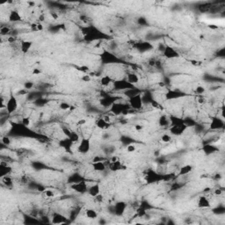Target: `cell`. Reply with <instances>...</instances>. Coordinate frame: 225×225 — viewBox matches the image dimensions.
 Returning a JSON list of instances; mask_svg holds the SVG:
<instances>
[{
  "instance_id": "cell-23",
  "label": "cell",
  "mask_w": 225,
  "mask_h": 225,
  "mask_svg": "<svg viewBox=\"0 0 225 225\" xmlns=\"http://www.w3.org/2000/svg\"><path fill=\"white\" fill-rule=\"evenodd\" d=\"M11 172H12V167L5 163L1 162V164H0V177L3 178L6 175H9Z\"/></svg>"
},
{
  "instance_id": "cell-20",
  "label": "cell",
  "mask_w": 225,
  "mask_h": 225,
  "mask_svg": "<svg viewBox=\"0 0 225 225\" xmlns=\"http://www.w3.org/2000/svg\"><path fill=\"white\" fill-rule=\"evenodd\" d=\"M8 19L11 22H19V21H22V16L19 13V12L16 10H12L10 12Z\"/></svg>"
},
{
  "instance_id": "cell-33",
  "label": "cell",
  "mask_w": 225,
  "mask_h": 225,
  "mask_svg": "<svg viewBox=\"0 0 225 225\" xmlns=\"http://www.w3.org/2000/svg\"><path fill=\"white\" fill-rule=\"evenodd\" d=\"M161 141L164 144H169L171 143V140H172V137H171V134H168V133H164L161 135Z\"/></svg>"
},
{
  "instance_id": "cell-60",
  "label": "cell",
  "mask_w": 225,
  "mask_h": 225,
  "mask_svg": "<svg viewBox=\"0 0 225 225\" xmlns=\"http://www.w3.org/2000/svg\"><path fill=\"white\" fill-rule=\"evenodd\" d=\"M104 120L106 121H108V122H110V116H108V115H105L104 116Z\"/></svg>"
},
{
  "instance_id": "cell-38",
  "label": "cell",
  "mask_w": 225,
  "mask_h": 225,
  "mask_svg": "<svg viewBox=\"0 0 225 225\" xmlns=\"http://www.w3.org/2000/svg\"><path fill=\"white\" fill-rule=\"evenodd\" d=\"M1 143L5 146H10L12 144V140L9 136H2L1 137Z\"/></svg>"
},
{
  "instance_id": "cell-9",
  "label": "cell",
  "mask_w": 225,
  "mask_h": 225,
  "mask_svg": "<svg viewBox=\"0 0 225 225\" xmlns=\"http://www.w3.org/2000/svg\"><path fill=\"white\" fill-rule=\"evenodd\" d=\"M91 150V140L89 138L84 137L79 142L78 146V151L81 154H87Z\"/></svg>"
},
{
  "instance_id": "cell-35",
  "label": "cell",
  "mask_w": 225,
  "mask_h": 225,
  "mask_svg": "<svg viewBox=\"0 0 225 225\" xmlns=\"http://www.w3.org/2000/svg\"><path fill=\"white\" fill-rule=\"evenodd\" d=\"M2 182L5 185V186H12V180L10 177L9 175H6L5 177L2 178Z\"/></svg>"
},
{
  "instance_id": "cell-56",
  "label": "cell",
  "mask_w": 225,
  "mask_h": 225,
  "mask_svg": "<svg viewBox=\"0 0 225 225\" xmlns=\"http://www.w3.org/2000/svg\"><path fill=\"white\" fill-rule=\"evenodd\" d=\"M7 41H8L9 42H14V41H15V37H13V36H10V37H8Z\"/></svg>"
},
{
  "instance_id": "cell-42",
  "label": "cell",
  "mask_w": 225,
  "mask_h": 225,
  "mask_svg": "<svg viewBox=\"0 0 225 225\" xmlns=\"http://www.w3.org/2000/svg\"><path fill=\"white\" fill-rule=\"evenodd\" d=\"M44 195L47 198H53L55 196L54 191L51 189H45L44 190Z\"/></svg>"
},
{
  "instance_id": "cell-37",
  "label": "cell",
  "mask_w": 225,
  "mask_h": 225,
  "mask_svg": "<svg viewBox=\"0 0 225 225\" xmlns=\"http://www.w3.org/2000/svg\"><path fill=\"white\" fill-rule=\"evenodd\" d=\"M21 123L24 127H28L31 125V118L28 117V116H25V117H22L21 119Z\"/></svg>"
},
{
  "instance_id": "cell-30",
  "label": "cell",
  "mask_w": 225,
  "mask_h": 225,
  "mask_svg": "<svg viewBox=\"0 0 225 225\" xmlns=\"http://www.w3.org/2000/svg\"><path fill=\"white\" fill-rule=\"evenodd\" d=\"M84 215H85V216L88 219H91V220H94V219H96L98 217L97 211L95 209H93V208H88V209H86L85 212H84Z\"/></svg>"
},
{
  "instance_id": "cell-43",
  "label": "cell",
  "mask_w": 225,
  "mask_h": 225,
  "mask_svg": "<svg viewBox=\"0 0 225 225\" xmlns=\"http://www.w3.org/2000/svg\"><path fill=\"white\" fill-rule=\"evenodd\" d=\"M126 150L128 153H133L136 151V146H135V144H128L127 146Z\"/></svg>"
},
{
  "instance_id": "cell-21",
  "label": "cell",
  "mask_w": 225,
  "mask_h": 225,
  "mask_svg": "<svg viewBox=\"0 0 225 225\" xmlns=\"http://www.w3.org/2000/svg\"><path fill=\"white\" fill-rule=\"evenodd\" d=\"M32 47H33V41H29V40L22 41L21 43H20V51L23 54H27V53H28V51L31 49Z\"/></svg>"
},
{
  "instance_id": "cell-5",
  "label": "cell",
  "mask_w": 225,
  "mask_h": 225,
  "mask_svg": "<svg viewBox=\"0 0 225 225\" xmlns=\"http://www.w3.org/2000/svg\"><path fill=\"white\" fill-rule=\"evenodd\" d=\"M113 87L116 91H127L134 88L135 85L131 84L127 79H119L113 81Z\"/></svg>"
},
{
  "instance_id": "cell-45",
  "label": "cell",
  "mask_w": 225,
  "mask_h": 225,
  "mask_svg": "<svg viewBox=\"0 0 225 225\" xmlns=\"http://www.w3.org/2000/svg\"><path fill=\"white\" fill-rule=\"evenodd\" d=\"M81 80L83 82H84V83H88V82H90L91 80V77L89 74H84L81 77Z\"/></svg>"
},
{
  "instance_id": "cell-52",
  "label": "cell",
  "mask_w": 225,
  "mask_h": 225,
  "mask_svg": "<svg viewBox=\"0 0 225 225\" xmlns=\"http://www.w3.org/2000/svg\"><path fill=\"white\" fill-rule=\"evenodd\" d=\"M94 199H95V200H96L97 202H102L103 200H104V197H103V195H102L101 194H99L97 196H95Z\"/></svg>"
},
{
  "instance_id": "cell-47",
  "label": "cell",
  "mask_w": 225,
  "mask_h": 225,
  "mask_svg": "<svg viewBox=\"0 0 225 225\" xmlns=\"http://www.w3.org/2000/svg\"><path fill=\"white\" fill-rule=\"evenodd\" d=\"M135 131H138V132H140V131H143L144 128V126L143 124H135Z\"/></svg>"
},
{
  "instance_id": "cell-27",
  "label": "cell",
  "mask_w": 225,
  "mask_h": 225,
  "mask_svg": "<svg viewBox=\"0 0 225 225\" xmlns=\"http://www.w3.org/2000/svg\"><path fill=\"white\" fill-rule=\"evenodd\" d=\"M192 171H193V166L191 164H185V165L180 167L179 175L180 176H185V175L189 174L190 172H192Z\"/></svg>"
},
{
  "instance_id": "cell-32",
  "label": "cell",
  "mask_w": 225,
  "mask_h": 225,
  "mask_svg": "<svg viewBox=\"0 0 225 225\" xmlns=\"http://www.w3.org/2000/svg\"><path fill=\"white\" fill-rule=\"evenodd\" d=\"M158 124L161 127H168L170 125V119L166 115H161L158 119Z\"/></svg>"
},
{
  "instance_id": "cell-11",
  "label": "cell",
  "mask_w": 225,
  "mask_h": 225,
  "mask_svg": "<svg viewBox=\"0 0 225 225\" xmlns=\"http://www.w3.org/2000/svg\"><path fill=\"white\" fill-rule=\"evenodd\" d=\"M100 56H101L102 62L107 63V64H108V63H117L119 62H121V60L118 58L116 55H114L108 52V51H104Z\"/></svg>"
},
{
  "instance_id": "cell-6",
  "label": "cell",
  "mask_w": 225,
  "mask_h": 225,
  "mask_svg": "<svg viewBox=\"0 0 225 225\" xmlns=\"http://www.w3.org/2000/svg\"><path fill=\"white\" fill-rule=\"evenodd\" d=\"M187 94L186 92L180 90H169L167 91L164 94V97L167 100L182 99V98L187 97Z\"/></svg>"
},
{
  "instance_id": "cell-13",
  "label": "cell",
  "mask_w": 225,
  "mask_h": 225,
  "mask_svg": "<svg viewBox=\"0 0 225 225\" xmlns=\"http://www.w3.org/2000/svg\"><path fill=\"white\" fill-rule=\"evenodd\" d=\"M73 144H74V142L72 141L71 138H69V137H66V138L62 139V140L59 141V146L61 148H63V150L66 152H68V153H71V149Z\"/></svg>"
},
{
  "instance_id": "cell-19",
  "label": "cell",
  "mask_w": 225,
  "mask_h": 225,
  "mask_svg": "<svg viewBox=\"0 0 225 225\" xmlns=\"http://www.w3.org/2000/svg\"><path fill=\"white\" fill-rule=\"evenodd\" d=\"M211 204L207 197L206 196H200L197 200V207L199 208H208L210 207Z\"/></svg>"
},
{
  "instance_id": "cell-61",
  "label": "cell",
  "mask_w": 225,
  "mask_h": 225,
  "mask_svg": "<svg viewBox=\"0 0 225 225\" xmlns=\"http://www.w3.org/2000/svg\"><path fill=\"white\" fill-rule=\"evenodd\" d=\"M198 101H199V103H200V104H203V103L205 102V99H203V98H200V99H198Z\"/></svg>"
},
{
  "instance_id": "cell-46",
  "label": "cell",
  "mask_w": 225,
  "mask_h": 225,
  "mask_svg": "<svg viewBox=\"0 0 225 225\" xmlns=\"http://www.w3.org/2000/svg\"><path fill=\"white\" fill-rule=\"evenodd\" d=\"M17 94L19 95V96H26L28 94V91L27 89H21V90H18V91L17 92Z\"/></svg>"
},
{
  "instance_id": "cell-16",
  "label": "cell",
  "mask_w": 225,
  "mask_h": 225,
  "mask_svg": "<svg viewBox=\"0 0 225 225\" xmlns=\"http://www.w3.org/2000/svg\"><path fill=\"white\" fill-rule=\"evenodd\" d=\"M109 169L112 171H118L121 170H125V166L120 160H113L109 163Z\"/></svg>"
},
{
  "instance_id": "cell-48",
  "label": "cell",
  "mask_w": 225,
  "mask_h": 225,
  "mask_svg": "<svg viewBox=\"0 0 225 225\" xmlns=\"http://www.w3.org/2000/svg\"><path fill=\"white\" fill-rule=\"evenodd\" d=\"M30 29H31L33 32H39V31H38V22L33 23V24L30 26Z\"/></svg>"
},
{
  "instance_id": "cell-51",
  "label": "cell",
  "mask_w": 225,
  "mask_h": 225,
  "mask_svg": "<svg viewBox=\"0 0 225 225\" xmlns=\"http://www.w3.org/2000/svg\"><path fill=\"white\" fill-rule=\"evenodd\" d=\"M138 23L140 24V25H147V20H146V18H144V17H140V18H138Z\"/></svg>"
},
{
  "instance_id": "cell-58",
  "label": "cell",
  "mask_w": 225,
  "mask_h": 225,
  "mask_svg": "<svg viewBox=\"0 0 225 225\" xmlns=\"http://www.w3.org/2000/svg\"><path fill=\"white\" fill-rule=\"evenodd\" d=\"M39 21H45V16L44 14H41L39 17Z\"/></svg>"
},
{
  "instance_id": "cell-57",
  "label": "cell",
  "mask_w": 225,
  "mask_h": 225,
  "mask_svg": "<svg viewBox=\"0 0 225 225\" xmlns=\"http://www.w3.org/2000/svg\"><path fill=\"white\" fill-rule=\"evenodd\" d=\"M191 63H192V64H193L194 66H199V65H200V62H198V61H194V60H192Z\"/></svg>"
},
{
  "instance_id": "cell-34",
  "label": "cell",
  "mask_w": 225,
  "mask_h": 225,
  "mask_svg": "<svg viewBox=\"0 0 225 225\" xmlns=\"http://www.w3.org/2000/svg\"><path fill=\"white\" fill-rule=\"evenodd\" d=\"M205 91H206V88L204 87V86H202V85H197L196 87H195V89H194V92L197 94V95H202V94H204L205 93Z\"/></svg>"
},
{
  "instance_id": "cell-53",
  "label": "cell",
  "mask_w": 225,
  "mask_h": 225,
  "mask_svg": "<svg viewBox=\"0 0 225 225\" xmlns=\"http://www.w3.org/2000/svg\"><path fill=\"white\" fill-rule=\"evenodd\" d=\"M223 190L221 189V188H217L214 191V194L217 195V196H220V195H222L223 194Z\"/></svg>"
},
{
  "instance_id": "cell-1",
  "label": "cell",
  "mask_w": 225,
  "mask_h": 225,
  "mask_svg": "<svg viewBox=\"0 0 225 225\" xmlns=\"http://www.w3.org/2000/svg\"><path fill=\"white\" fill-rule=\"evenodd\" d=\"M82 32H83L84 38L88 41H98V40H103V39L109 38L108 35L102 33L98 28L94 27H84L82 29Z\"/></svg>"
},
{
  "instance_id": "cell-49",
  "label": "cell",
  "mask_w": 225,
  "mask_h": 225,
  "mask_svg": "<svg viewBox=\"0 0 225 225\" xmlns=\"http://www.w3.org/2000/svg\"><path fill=\"white\" fill-rule=\"evenodd\" d=\"M41 73H42V71L41 69H39V68H34L32 70V74L33 75H40Z\"/></svg>"
},
{
  "instance_id": "cell-4",
  "label": "cell",
  "mask_w": 225,
  "mask_h": 225,
  "mask_svg": "<svg viewBox=\"0 0 225 225\" xmlns=\"http://www.w3.org/2000/svg\"><path fill=\"white\" fill-rule=\"evenodd\" d=\"M128 105L130 108L134 110H140L144 106V99L141 93H138L135 96L128 99Z\"/></svg>"
},
{
  "instance_id": "cell-41",
  "label": "cell",
  "mask_w": 225,
  "mask_h": 225,
  "mask_svg": "<svg viewBox=\"0 0 225 225\" xmlns=\"http://www.w3.org/2000/svg\"><path fill=\"white\" fill-rule=\"evenodd\" d=\"M59 108L61 110H63V111H67V110H69L70 108H71V105L68 103V102H65V101H63L62 103H60V105H59Z\"/></svg>"
},
{
  "instance_id": "cell-17",
  "label": "cell",
  "mask_w": 225,
  "mask_h": 225,
  "mask_svg": "<svg viewBox=\"0 0 225 225\" xmlns=\"http://www.w3.org/2000/svg\"><path fill=\"white\" fill-rule=\"evenodd\" d=\"M145 179H146V181H147L148 184H152V183L158 181L159 179H160V177L157 172H155L153 171H148L147 175L145 176Z\"/></svg>"
},
{
  "instance_id": "cell-2",
  "label": "cell",
  "mask_w": 225,
  "mask_h": 225,
  "mask_svg": "<svg viewBox=\"0 0 225 225\" xmlns=\"http://www.w3.org/2000/svg\"><path fill=\"white\" fill-rule=\"evenodd\" d=\"M130 107L129 105L120 103L118 101H115L112 106H111V111L114 115H121V114H127L129 112Z\"/></svg>"
},
{
  "instance_id": "cell-44",
  "label": "cell",
  "mask_w": 225,
  "mask_h": 225,
  "mask_svg": "<svg viewBox=\"0 0 225 225\" xmlns=\"http://www.w3.org/2000/svg\"><path fill=\"white\" fill-rule=\"evenodd\" d=\"M136 212H137V216H139V217H144V216H146V209L144 208L143 207L138 208Z\"/></svg>"
},
{
  "instance_id": "cell-14",
  "label": "cell",
  "mask_w": 225,
  "mask_h": 225,
  "mask_svg": "<svg viewBox=\"0 0 225 225\" xmlns=\"http://www.w3.org/2000/svg\"><path fill=\"white\" fill-rule=\"evenodd\" d=\"M51 223L53 224H63L67 223V217L63 216L60 213H54L52 218H51Z\"/></svg>"
},
{
  "instance_id": "cell-18",
  "label": "cell",
  "mask_w": 225,
  "mask_h": 225,
  "mask_svg": "<svg viewBox=\"0 0 225 225\" xmlns=\"http://www.w3.org/2000/svg\"><path fill=\"white\" fill-rule=\"evenodd\" d=\"M91 165L93 171H97V172H103L107 169V165L104 164L103 161H93Z\"/></svg>"
},
{
  "instance_id": "cell-29",
  "label": "cell",
  "mask_w": 225,
  "mask_h": 225,
  "mask_svg": "<svg viewBox=\"0 0 225 225\" xmlns=\"http://www.w3.org/2000/svg\"><path fill=\"white\" fill-rule=\"evenodd\" d=\"M115 101H117V99H114L113 97L111 98H104V99H100V104L103 106V107H111Z\"/></svg>"
},
{
  "instance_id": "cell-39",
  "label": "cell",
  "mask_w": 225,
  "mask_h": 225,
  "mask_svg": "<svg viewBox=\"0 0 225 225\" xmlns=\"http://www.w3.org/2000/svg\"><path fill=\"white\" fill-rule=\"evenodd\" d=\"M10 32H11V28L8 27H2L0 28V35H8Z\"/></svg>"
},
{
  "instance_id": "cell-8",
  "label": "cell",
  "mask_w": 225,
  "mask_h": 225,
  "mask_svg": "<svg viewBox=\"0 0 225 225\" xmlns=\"http://www.w3.org/2000/svg\"><path fill=\"white\" fill-rule=\"evenodd\" d=\"M187 128V125L185 122L182 123H179V124H175V125H171V127L169 128V131L171 133V135H181Z\"/></svg>"
},
{
  "instance_id": "cell-10",
  "label": "cell",
  "mask_w": 225,
  "mask_h": 225,
  "mask_svg": "<svg viewBox=\"0 0 225 225\" xmlns=\"http://www.w3.org/2000/svg\"><path fill=\"white\" fill-rule=\"evenodd\" d=\"M225 122L223 119L218 116H214L211 118V121L209 124V128L212 130H220L224 127Z\"/></svg>"
},
{
  "instance_id": "cell-54",
  "label": "cell",
  "mask_w": 225,
  "mask_h": 225,
  "mask_svg": "<svg viewBox=\"0 0 225 225\" xmlns=\"http://www.w3.org/2000/svg\"><path fill=\"white\" fill-rule=\"evenodd\" d=\"M86 120H84V119H81V120H79L78 121V126H83V125H84V124H86Z\"/></svg>"
},
{
  "instance_id": "cell-55",
  "label": "cell",
  "mask_w": 225,
  "mask_h": 225,
  "mask_svg": "<svg viewBox=\"0 0 225 225\" xmlns=\"http://www.w3.org/2000/svg\"><path fill=\"white\" fill-rule=\"evenodd\" d=\"M151 106H152L153 108H159V106H160V105H159V104H158V103H157V102L156 100H154V99H153V100H152V101H151Z\"/></svg>"
},
{
  "instance_id": "cell-59",
  "label": "cell",
  "mask_w": 225,
  "mask_h": 225,
  "mask_svg": "<svg viewBox=\"0 0 225 225\" xmlns=\"http://www.w3.org/2000/svg\"><path fill=\"white\" fill-rule=\"evenodd\" d=\"M157 85L159 86V87H164L165 86V84H164V82H163V81H160V82H158L157 83Z\"/></svg>"
},
{
  "instance_id": "cell-3",
  "label": "cell",
  "mask_w": 225,
  "mask_h": 225,
  "mask_svg": "<svg viewBox=\"0 0 225 225\" xmlns=\"http://www.w3.org/2000/svg\"><path fill=\"white\" fill-rule=\"evenodd\" d=\"M5 103H6L5 110H6V112H7L8 114H13L14 112H16L18 110V99H17V98L12 93H11V95L9 96V98L6 100Z\"/></svg>"
},
{
  "instance_id": "cell-15",
  "label": "cell",
  "mask_w": 225,
  "mask_h": 225,
  "mask_svg": "<svg viewBox=\"0 0 225 225\" xmlns=\"http://www.w3.org/2000/svg\"><path fill=\"white\" fill-rule=\"evenodd\" d=\"M127 208V204L124 202V201H119L115 204L114 206V214L118 216H121L126 211Z\"/></svg>"
},
{
  "instance_id": "cell-36",
  "label": "cell",
  "mask_w": 225,
  "mask_h": 225,
  "mask_svg": "<svg viewBox=\"0 0 225 225\" xmlns=\"http://www.w3.org/2000/svg\"><path fill=\"white\" fill-rule=\"evenodd\" d=\"M77 68V70L78 71L83 72V73H84V74H87L88 72L90 71V68L87 66V65H81V66H77L76 67Z\"/></svg>"
},
{
  "instance_id": "cell-12",
  "label": "cell",
  "mask_w": 225,
  "mask_h": 225,
  "mask_svg": "<svg viewBox=\"0 0 225 225\" xmlns=\"http://www.w3.org/2000/svg\"><path fill=\"white\" fill-rule=\"evenodd\" d=\"M71 188L74 190L75 192L78 193V194H84L88 191V187L86 185V183L84 181H78V182H74L71 186Z\"/></svg>"
},
{
  "instance_id": "cell-28",
  "label": "cell",
  "mask_w": 225,
  "mask_h": 225,
  "mask_svg": "<svg viewBox=\"0 0 225 225\" xmlns=\"http://www.w3.org/2000/svg\"><path fill=\"white\" fill-rule=\"evenodd\" d=\"M203 151L204 153L207 154V155H210V154H213L218 151V148L214 146V145H211V144H207V145H204L203 146Z\"/></svg>"
},
{
  "instance_id": "cell-31",
  "label": "cell",
  "mask_w": 225,
  "mask_h": 225,
  "mask_svg": "<svg viewBox=\"0 0 225 225\" xmlns=\"http://www.w3.org/2000/svg\"><path fill=\"white\" fill-rule=\"evenodd\" d=\"M99 83H100V84H101L102 86L108 87V86H109V85L113 83V80H112L111 77H109L108 75H106V76L101 77V78H100V80H99Z\"/></svg>"
},
{
  "instance_id": "cell-22",
  "label": "cell",
  "mask_w": 225,
  "mask_h": 225,
  "mask_svg": "<svg viewBox=\"0 0 225 225\" xmlns=\"http://www.w3.org/2000/svg\"><path fill=\"white\" fill-rule=\"evenodd\" d=\"M88 194L91 197H95L97 196L98 194H100V186H99V183H96V184H93L91 185L90 187H88Z\"/></svg>"
},
{
  "instance_id": "cell-24",
  "label": "cell",
  "mask_w": 225,
  "mask_h": 225,
  "mask_svg": "<svg viewBox=\"0 0 225 225\" xmlns=\"http://www.w3.org/2000/svg\"><path fill=\"white\" fill-rule=\"evenodd\" d=\"M96 127L99 128V129H101V130H107L108 129L110 126H111V124H110V122H108V121H106L105 120H104V118H99L97 121H96Z\"/></svg>"
},
{
  "instance_id": "cell-25",
  "label": "cell",
  "mask_w": 225,
  "mask_h": 225,
  "mask_svg": "<svg viewBox=\"0 0 225 225\" xmlns=\"http://www.w3.org/2000/svg\"><path fill=\"white\" fill-rule=\"evenodd\" d=\"M126 79L131 84H133V85H135L136 84H138L139 81H140L139 76H138L136 73H135V72H129V73H127V74Z\"/></svg>"
},
{
  "instance_id": "cell-40",
  "label": "cell",
  "mask_w": 225,
  "mask_h": 225,
  "mask_svg": "<svg viewBox=\"0 0 225 225\" xmlns=\"http://www.w3.org/2000/svg\"><path fill=\"white\" fill-rule=\"evenodd\" d=\"M34 86H35V84H34V82L33 81L28 80V81H26L25 83H24V88H25V89H27V91L33 89V88H34Z\"/></svg>"
},
{
  "instance_id": "cell-50",
  "label": "cell",
  "mask_w": 225,
  "mask_h": 225,
  "mask_svg": "<svg viewBox=\"0 0 225 225\" xmlns=\"http://www.w3.org/2000/svg\"><path fill=\"white\" fill-rule=\"evenodd\" d=\"M50 16H51V18H53L54 20H56V19H58L59 18V15H58V13L56 12H50Z\"/></svg>"
},
{
  "instance_id": "cell-26",
  "label": "cell",
  "mask_w": 225,
  "mask_h": 225,
  "mask_svg": "<svg viewBox=\"0 0 225 225\" xmlns=\"http://www.w3.org/2000/svg\"><path fill=\"white\" fill-rule=\"evenodd\" d=\"M153 48V46L151 45L150 42H140L138 46H137V48L139 49V51L141 52H147V51H150L151 50V48Z\"/></svg>"
},
{
  "instance_id": "cell-7",
  "label": "cell",
  "mask_w": 225,
  "mask_h": 225,
  "mask_svg": "<svg viewBox=\"0 0 225 225\" xmlns=\"http://www.w3.org/2000/svg\"><path fill=\"white\" fill-rule=\"evenodd\" d=\"M163 55L165 58L167 59H175L179 58L180 56V53L171 46H165L163 49Z\"/></svg>"
}]
</instances>
